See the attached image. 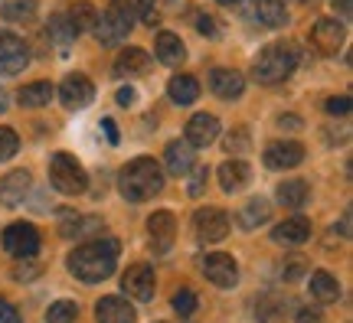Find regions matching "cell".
<instances>
[{
	"mask_svg": "<svg viewBox=\"0 0 353 323\" xmlns=\"http://www.w3.org/2000/svg\"><path fill=\"white\" fill-rule=\"evenodd\" d=\"M134 98H138V95H134V88H118V105L131 108V105H134Z\"/></svg>",
	"mask_w": 353,
	"mask_h": 323,
	"instance_id": "cell-47",
	"label": "cell"
},
{
	"mask_svg": "<svg viewBox=\"0 0 353 323\" xmlns=\"http://www.w3.org/2000/svg\"><path fill=\"white\" fill-rule=\"evenodd\" d=\"M301 3H311V0H301Z\"/></svg>",
	"mask_w": 353,
	"mask_h": 323,
	"instance_id": "cell-53",
	"label": "cell"
},
{
	"mask_svg": "<svg viewBox=\"0 0 353 323\" xmlns=\"http://www.w3.org/2000/svg\"><path fill=\"white\" fill-rule=\"evenodd\" d=\"M0 323H20V311L3 298H0Z\"/></svg>",
	"mask_w": 353,
	"mask_h": 323,
	"instance_id": "cell-42",
	"label": "cell"
},
{
	"mask_svg": "<svg viewBox=\"0 0 353 323\" xmlns=\"http://www.w3.org/2000/svg\"><path fill=\"white\" fill-rule=\"evenodd\" d=\"M76 317H79L76 300H56L46 311V323H76Z\"/></svg>",
	"mask_w": 353,
	"mask_h": 323,
	"instance_id": "cell-34",
	"label": "cell"
},
{
	"mask_svg": "<svg viewBox=\"0 0 353 323\" xmlns=\"http://www.w3.org/2000/svg\"><path fill=\"white\" fill-rule=\"evenodd\" d=\"M252 13L259 17V23H265V26H285L288 23L285 0H252Z\"/></svg>",
	"mask_w": 353,
	"mask_h": 323,
	"instance_id": "cell-25",
	"label": "cell"
},
{
	"mask_svg": "<svg viewBox=\"0 0 353 323\" xmlns=\"http://www.w3.org/2000/svg\"><path fill=\"white\" fill-rule=\"evenodd\" d=\"M343 39H347V30H343L341 20H317L314 30H311V46H314L321 56H337L343 46Z\"/></svg>",
	"mask_w": 353,
	"mask_h": 323,
	"instance_id": "cell-10",
	"label": "cell"
},
{
	"mask_svg": "<svg viewBox=\"0 0 353 323\" xmlns=\"http://www.w3.org/2000/svg\"><path fill=\"white\" fill-rule=\"evenodd\" d=\"M294 323H324V317L317 311H301L298 317H294Z\"/></svg>",
	"mask_w": 353,
	"mask_h": 323,
	"instance_id": "cell-48",
	"label": "cell"
},
{
	"mask_svg": "<svg viewBox=\"0 0 353 323\" xmlns=\"http://www.w3.org/2000/svg\"><path fill=\"white\" fill-rule=\"evenodd\" d=\"M95 317H99V323H134L138 320V313H134V307L128 304V300L121 298H101L99 307H95Z\"/></svg>",
	"mask_w": 353,
	"mask_h": 323,
	"instance_id": "cell-19",
	"label": "cell"
},
{
	"mask_svg": "<svg viewBox=\"0 0 353 323\" xmlns=\"http://www.w3.org/2000/svg\"><path fill=\"white\" fill-rule=\"evenodd\" d=\"M30 13H33L30 3H7V7H3V17H7V20H30Z\"/></svg>",
	"mask_w": 353,
	"mask_h": 323,
	"instance_id": "cell-41",
	"label": "cell"
},
{
	"mask_svg": "<svg viewBox=\"0 0 353 323\" xmlns=\"http://www.w3.org/2000/svg\"><path fill=\"white\" fill-rule=\"evenodd\" d=\"M196 167V154L190 147L187 140H174L167 144V154H164V170L174 176H190V170Z\"/></svg>",
	"mask_w": 353,
	"mask_h": 323,
	"instance_id": "cell-16",
	"label": "cell"
},
{
	"mask_svg": "<svg viewBox=\"0 0 353 323\" xmlns=\"http://www.w3.org/2000/svg\"><path fill=\"white\" fill-rule=\"evenodd\" d=\"M203 274L206 281H213L216 287H232L239 281V264L232 255H223V251H213L203 258Z\"/></svg>",
	"mask_w": 353,
	"mask_h": 323,
	"instance_id": "cell-11",
	"label": "cell"
},
{
	"mask_svg": "<svg viewBox=\"0 0 353 323\" xmlns=\"http://www.w3.org/2000/svg\"><path fill=\"white\" fill-rule=\"evenodd\" d=\"M216 3H223V7H236V3H242V0H216Z\"/></svg>",
	"mask_w": 353,
	"mask_h": 323,
	"instance_id": "cell-51",
	"label": "cell"
},
{
	"mask_svg": "<svg viewBox=\"0 0 353 323\" xmlns=\"http://www.w3.org/2000/svg\"><path fill=\"white\" fill-rule=\"evenodd\" d=\"M288 313V300H278V298H265L259 304V320L262 323H281Z\"/></svg>",
	"mask_w": 353,
	"mask_h": 323,
	"instance_id": "cell-33",
	"label": "cell"
},
{
	"mask_svg": "<svg viewBox=\"0 0 353 323\" xmlns=\"http://www.w3.org/2000/svg\"><path fill=\"white\" fill-rule=\"evenodd\" d=\"M3 249L13 258H33L39 249V232L30 222H13L3 229Z\"/></svg>",
	"mask_w": 353,
	"mask_h": 323,
	"instance_id": "cell-7",
	"label": "cell"
},
{
	"mask_svg": "<svg viewBox=\"0 0 353 323\" xmlns=\"http://www.w3.org/2000/svg\"><path fill=\"white\" fill-rule=\"evenodd\" d=\"M26 63H30V50H26V43L17 37V33L0 30V75L23 72Z\"/></svg>",
	"mask_w": 353,
	"mask_h": 323,
	"instance_id": "cell-9",
	"label": "cell"
},
{
	"mask_svg": "<svg viewBox=\"0 0 353 323\" xmlns=\"http://www.w3.org/2000/svg\"><path fill=\"white\" fill-rule=\"evenodd\" d=\"M216 137H219V118L210 112H200V114H193L187 121V140L190 147L196 150V147H206V144H213Z\"/></svg>",
	"mask_w": 353,
	"mask_h": 323,
	"instance_id": "cell-14",
	"label": "cell"
},
{
	"mask_svg": "<svg viewBox=\"0 0 353 323\" xmlns=\"http://www.w3.org/2000/svg\"><path fill=\"white\" fill-rule=\"evenodd\" d=\"M327 114H334V118H347V114H350V95L330 98L327 101Z\"/></svg>",
	"mask_w": 353,
	"mask_h": 323,
	"instance_id": "cell-40",
	"label": "cell"
},
{
	"mask_svg": "<svg viewBox=\"0 0 353 323\" xmlns=\"http://www.w3.org/2000/svg\"><path fill=\"white\" fill-rule=\"evenodd\" d=\"M118 189H121V196L131 199V202H144V199L157 196V193L164 189V170H161V163H154L151 157L131 160L128 167H121Z\"/></svg>",
	"mask_w": 353,
	"mask_h": 323,
	"instance_id": "cell-2",
	"label": "cell"
},
{
	"mask_svg": "<svg viewBox=\"0 0 353 323\" xmlns=\"http://www.w3.org/2000/svg\"><path fill=\"white\" fill-rule=\"evenodd\" d=\"M196 30H200V33H206V37H219V26H216V20L210 17V13H203L200 20H196Z\"/></svg>",
	"mask_w": 353,
	"mask_h": 323,
	"instance_id": "cell-43",
	"label": "cell"
},
{
	"mask_svg": "<svg viewBox=\"0 0 353 323\" xmlns=\"http://www.w3.org/2000/svg\"><path fill=\"white\" fill-rule=\"evenodd\" d=\"M193 232L200 238L203 245H216L229 236V216L216 206H206V209L193 212Z\"/></svg>",
	"mask_w": 353,
	"mask_h": 323,
	"instance_id": "cell-6",
	"label": "cell"
},
{
	"mask_svg": "<svg viewBox=\"0 0 353 323\" xmlns=\"http://www.w3.org/2000/svg\"><path fill=\"white\" fill-rule=\"evenodd\" d=\"M121 287H125L128 298L151 300L154 287H157V281H154V268L151 264H131V268L125 271V278H121Z\"/></svg>",
	"mask_w": 353,
	"mask_h": 323,
	"instance_id": "cell-12",
	"label": "cell"
},
{
	"mask_svg": "<svg viewBox=\"0 0 353 323\" xmlns=\"http://www.w3.org/2000/svg\"><path fill=\"white\" fill-rule=\"evenodd\" d=\"M46 33H50V39L56 43V46H63V50L79 37L76 30H72V23H69V17H65V13H52V17H50V26H46Z\"/></svg>",
	"mask_w": 353,
	"mask_h": 323,
	"instance_id": "cell-30",
	"label": "cell"
},
{
	"mask_svg": "<svg viewBox=\"0 0 353 323\" xmlns=\"http://www.w3.org/2000/svg\"><path fill=\"white\" fill-rule=\"evenodd\" d=\"M210 88H213L219 98H239L242 88H245V79L232 69H213L210 72Z\"/></svg>",
	"mask_w": 353,
	"mask_h": 323,
	"instance_id": "cell-21",
	"label": "cell"
},
{
	"mask_svg": "<svg viewBox=\"0 0 353 323\" xmlns=\"http://www.w3.org/2000/svg\"><path fill=\"white\" fill-rule=\"evenodd\" d=\"M167 92H170V98H174L176 105H193V101L200 98V82H196L193 75H174Z\"/></svg>",
	"mask_w": 353,
	"mask_h": 323,
	"instance_id": "cell-28",
	"label": "cell"
},
{
	"mask_svg": "<svg viewBox=\"0 0 353 323\" xmlns=\"http://www.w3.org/2000/svg\"><path fill=\"white\" fill-rule=\"evenodd\" d=\"M190 196H200L203 189H206V167H193L190 170Z\"/></svg>",
	"mask_w": 353,
	"mask_h": 323,
	"instance_id": "cell-39",
	"label": "cell"
},
{
	"mask_svg": "<svg viewBox=\"0 0 353 323\" xmlns=\"http://www.w3.org/2000/svg\"><path fill=\"white\" fill-rule=\"evenodd\" d=\"M52 95H56V88L50 85V82H30V85L20 88V105L23 108H43V105H50Z\"/></svg>",
	"mask_w": 353,
	"mask_h": 323,
	"instance_id": "cell-29",
	"label": "cell"
},
{
	"mask_svg": "<svg viewBox=\"0 0 353 323\" xmlns=\"http://www.w3.org/2000/svg\"><path fill=\"white\" fill-rule=\"evenodd\" d=\"M304 160V147L298 140H275L265 147V167L268 170H291Z\"/></svg>",
	"mask_w": 353,
	"mask_h": 323,
	"instance_id": "cell-13",
	"label": "cell"
},
{
	"mask_svg": "<svg viewBox=\"0 0 353 323\" xmlns=\"http://www.w3.org/2000/svg\"><path fill=\"white\" fill-rule=\"evenodd\" d=\"M311 298L321 300V304H334L341 300V284L330 271H314L311 274Z\"/></svg>",
	"mask_w": 353,
	"mask_h": 323,
	"instance_id": "cell-24",
	"label": "cell"
},
{
	"mask_svg": "<svg viewBox=\"0 0 353 323\" xmlns=\"http://www.w3.org/2000/svg\"><path fill=\"white\" fill-rule=\"evenodd\" d=\"M216 174H219V187L226 189V193H239V189L252 180V170H249L245 160H226Z\"/></svg>",
	"mask_w": 353,
	"mask_h": 323,
	"instance_id": "cell-20",
	"label": "cell"
},
{
	"mask_svg": "<svg viewBox=\"0 0 353 323\" xmlns=\"http://www.w3.org/2000/svg\"><path fill=\"white\" fill-rule=\"evenodd\" d=\"M307 199H311V187L304 180H285L278 187V202L288 209H301V206H307Z\"/></svg>",
	"mask_w": 353,
	"mask_h": 323,
	"instance_id": "cell-26",
	"label": "cell"
},
{
	"mask_svg": "<svg viewBox=\"0 0 353 323\" xmlns=\"http://www.w3.org/2000/svg\"><path fill=\"white\" fill-rule=\"evenodd\" d=\"M69 17V23H72V30L76 33H85V30H95V20H99V13H95V7L88 3V0H82V3H76L72 10L65 13Z\"/></svg>",
	"mask_w": 353,
	"mask_h": 323,
	"instance_id": "cell-31",
	"label": "cell"
},
{
	"mask_svg": "<svg viewBox=\"0 0 353 323\" xmlns=\"http://www.w3.org/2000/svg\"><path fill=\"white\" fill-rule=\"evenodd\" d=\"M268 219H272V202H268V199H262V196L249 199V202L242 206V212H239V225H242V229H255V225L268 222Z\"/></svg>",
	"mask_w": 353,
	"mask_h": 323,
	"instance_id": "cell-27",
	"label": "cell"
},
{
	"mask_svg": "<svg viewBox=\"0 0 353 323\" xmlns=\"http://www.w3.org/2000/svg\"><path fill=\"white\" fill-rule=\"evenodd\" d=\"M151 69V56L144 50H121L118 52V59H114V75H121V79H131V75H148Z\"/></svg>",
	"mask_w": 353,
	"mask_h": 323,
	"instance_id": "cell-22",
	"label": "cell"
},
{
	"mask_svg": "<svg viewBox=\"0 0 353 323\" xmlns=\"http://www.w3.org/2000/svg\"><path fill=\"white\" fill-rule=\"evenodd\" d=\"M118 255H121V245L118 238H92L85 245H79L72 255H69V271L76 274L79 281L85 284H99L105 278L114 274V264H118Z\"/></svg>",
	"mask_w": 353,
	"mask_h": 323,
	"instance_id": "cell-1",
	"label": "cell"
},
{
	"mask_svg": "<svg viewBox=\"0 0 353 323\" xmlns=\"http://www.w3.org/2000/svg\"><path fill=\"white\" fill-rule=\"evenodd\" d=\"M7 112V98H3V92H0V114Z\"/></svg>",
	"mask_w": 353,
	"mask_h": 323,
	"instance_id": "cell-52",
	"label": "cell"
},
{
	"mask_svg": "<svg viewBox=\"0 0 353 323\" xmlns=\"http://www.w3.org/2000/svg\"><path fill=\"white\" fill-rule=\"evenodd\" d=\"M95 232H101V219H95V216H85V219H76V222H63L65 238H82V236H95Z\"/></svg>",
	"mask_w": 353,
	"mask_h": 323,
	"instance_id": "cell-32",
	"label": "cell"
},
{
	"mask_svg": "<svg viewBox=\"0 0 353 323\" xmlns=\"http://www.w3.org/2000/svg\"><path fill=\"white\" fill-rule=\"evenodd\" d=\"M138 13H141V23L154 26L161 20V13H157V0H138Z\"/></svg>",
	"mask_w": 353,
	"mask_h": 323,
	"instance_id": "cell-37",
	"label": "cell"
},
{
	"mask_svg": "<svg viewBox=\"0 0 353 323\" xmlns=\"http://www.w3.org/2000/svg\"><path fill=\"white\" fill-rule=\"evenodd\" d=\"M37 274H39V264H17V268H13V278H17V281H33Z\"/></svg>",
	"mask_w": 353,
	"mask_h": 323,
	"instance_id": "cell-44",
	"label": "cell"
},
{
	"mask_svg": "<svg viewBox=\"0 0 353 323\" xmlns=\"http://www.w3.org/2000/svg\"><path fill=\"white\" fill-rule=\"evenodd\" d=\"M154 52H157V59L164 65H180L187 59V50H183L180 37H174V33H161L157 43H154Z\"/></svg>",
	"mask_w": 353,
	"mask_h": 323,
	"instance_id": "cell-23",
	"label": "cell"
},
{
	"mask_svg": "<svg viewBox=\"0 0 353 323\" xmlns=\"http://www.w3.org/2000/svg\"><path fill=\"white\" fill-rule=\"evenodd\" d=\"M272 238L278 245H304L311 238V222L304 216H294V219H285L272 229Z\"/></svg>",
	"mask_w": 353,
	"mask_h": 323,
	"instance_id": "cell-18",
	"label": "cell"
},
{
	"mask_svg": "<svg viewBox=\"0 0 353 323\" xmlns=\"http://www.w3.org/2000/svg\"><path fill=\"white\" fill-rule=\"evenodd\" d=\"M334 3V10L341 13V17H350L353 13V0H330Z\"/></svg>",
	"mask_w": 353,
	"mask_h": 323,
	"instance_id": "cell-49",
	"label": "cell"
},
{
	"mask_svg": "<svg viewBox=\"0 0 353 323\" xmlns=\"http://www.w3.org/2000/svg\"><path fill=\"white\" fill-rule=\"evenodd\" d=\"M341 232H343V236H350V212H343V219H341Z\"/></svg>",
	"mask_w": 353,
	"mask_h": 323,
	"instance_id": "cell-50",
	"label": "cell"
},
{
	"mask_svg": "<svg viewBox=\"0 0 353 323\" xmlns=\"http://www.w3.org/2000/svg\"><path fill=\"white\" fill-rule=\"evenodd\" d=\"M223 147L229 150V154H239V150H245L249 147V131H229V137H226V144Z\"/></svg>",
	"mask_w": 353,
	"mask_h": 323,
	"instance_id": "cell-38",
	"label": "cell"
},
{
	"mask_svg": "<svg viewBox=\"0 0 353 323\" xmlns=\"http://www.w3.org/2000/svg\"><path fill=\"white\" fill-rule=\"evenodd\" d=\"M101 131L108 137V144H118V127H114L112 118H101Z\"/></svg>",
	"mask_w": 353,
	"mask_h": 323,
	"instance_id": "cell-46",
	"label": "cell"
},
{
	"mask_svg": "<svg viewBox=\"0 0 353 323\" xmlns=\"http://www.w3.org/2000/svg\"><path fill=\"white\" fill-rule=\"evenodd\" d=\"M56 92H59V101H63L69 112H79V108L92 105V98H95V85H92V79L82 72L65 75L63 85L56 88Z\"/></svg>",
	"mask_w": 353,
	"mask_h": 323,
	"instance_id": "cell-8",
	"label": "cell"
},
{
	"mask_svg": "<svg viewBox=\"0 0 353 323\" xmlns=\"http://www.w3.org/2000/svg\"><path fill=\"white\" fill-rule=\"evenodd\" d=\"M294 65H298V50L291 43H272L255 56L252 79L259 85H278L294 72Z\"/></svg>",
	"mask_w": 353,
	"mask_h": 323,
	"instance_id": "cell-3",
	"label": "cell"
},
{
	"mask_svg": "<svg viewBox=\"0 0 353 323\" xmlns=\"http://www.w3.org/2000/svg\"><path fill=\"white\" fill-rule=\"evenodd\" d=\"M174 311L180 313V317H190V313L196 311V294H193L190 287H180L174 294Z\"/></svg>",
	"mask_w": 353,
	"mask_h": 323,
	"instance_id": "cell-36",
	"label": "cell"
},
{
	"mask_svg": "<svg viewBox=\"0 0 353 323\" xmlns=\"http://www.w3.org/2000/svg\"><path fill=\"white\" fill-rule=\"evenodd\" d=\"M134 26V3L131 0H112L108 10L95 20V37L101 46H118Z\"/></svg>",
	"mask_w": 353,
	"mask_h": 323,
	"instance_id": "cell-4",
	"label": "cell"
},
{
	"mask_svg": "<svg viewBox=\"0 0 353 323\" xmlns=\"http://www.w3.org/2000/svg\"><path fill=\"white\" fill-rule=\"evenodd\" d=\"M50 180L52 187L65 193V196H79V193H85L88 187V176L82 170V163L72 157V154H56L50 160Z\"/></svg>",
	"mask_w": 353,
	"mask_h": 323,
	"instance_id": "cell-5",
	"label": "cell"
},
{
	"mask_svg": "<svg viewBox=\"0 0 353 323\" xmlns=\"http://www.w3.org/2000/svg\"><path fill=\"white\" fill-rule=\"evenodd\" d=\"M17 150H20V137H17V131H13V127H0V163L10 160Z\"/></svg>",
	"mask_w": 353,
	"mask_h": 323,
	"instance_id": "cell-35",
	"label": "cell"
},
{
	"mask_svg": "<svg viewBox=\"0 0 353 323\" xmlns=\"http://www.w3.org/2000/svg\"><path fill=\"white\" fill-rule=\"evenodd\" d=\"M30 187H33V176L26 170H13V174H7L0 180V202L3 206H20L23 196L30 193Z\"/></svg>",
	"mask_w": 353,
	"mask_h": 323,
	"instance_id": "cell-17",
	"label": "cell"
},
{
	"mask_svg": "<svg viewBox=\"0 0 353 323\" xmlns=\"http://www.w3.org/2000/svg\"><path fill=\"white\" fill-rule=\"evenodd\" d=\"M148 236H151L154 242V249L157 251H167L170 245H174V238H176V219H174V212H154L151 219H148Z\"/></svg>",
	"mask_w": 353,
	"mask_h": 323,
	"instance_id": "cell-15",
	"label": "cell"
},
{
	"mask_svg": "<svg viewBox=\"0 0 353 323\" xmlns=\"http://www.w3.org/2000/svg\"><path fill=\"white\" fill-rule=\"evenodd\" d=\"M301 271H304V261L294 258V261H288V268H285V278H288V281H298V278H301Z\"/></svg>",
	"mask_w": 353,
	"mask_h": 323,
	"instance_id": "cell-45",
	"label": "cell"
}]
</instances>
